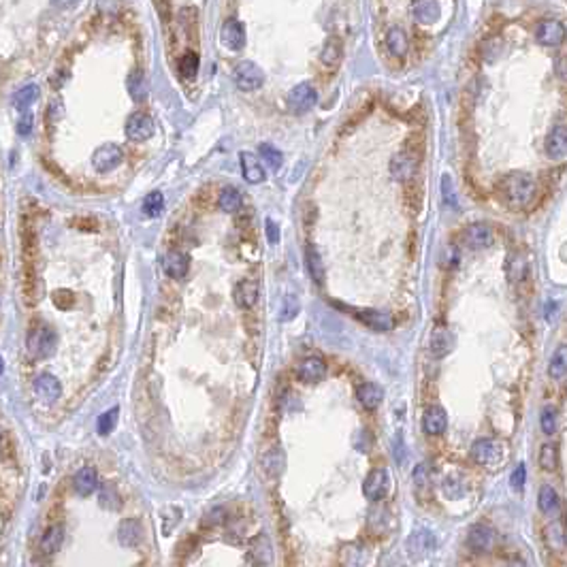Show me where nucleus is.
Segmentation results:
<instances>
[{
  "mask_svg": "<svg viewBox=\"0 0 567 567\" xmlns=\"http://www.w3.org/2000/svg\"><path fill=\"white\" fill-rule=\"evenodd\" d=\"M536 190H538L536 179L531 177V173H525V171H512L503 175L497 183L499 199L510 209L529 207L536 199Z\"/></svg>",
  "mask_w": 567,
  "mask_h": 567,
  "instance_id": "1",
  "label": "nucleus"
},
{
  "mask_svg": "<svg viewBox=\"0 0 567 567\" xmlns=\"http://www.w3.org/2000/svg\"><path fill=\"white\" fill-rule=\"evenodd\" d=\"M26 346H28V354L32 358H50L56 352L58 335H56V330L52 326L36 324L34 328H30Z\"/></svg>",
  "mask_w": 567,
  "mask_h": 567,
  "instance_id": "2",
  "label": "nucleus"
},
{
  "mask_svg": "<svg viewBox=\"0 0 567 567\" xmlns=\"http://www.w3.org/2000/svg\"><path fill=\"white\" fill-rule=\"evenodd\" d=\"M471 458H474L476 465H480L484 469H495L503 463L505 450H503L501 442L491 440V438H482V440H476L474 446H471Z\"/></svg>",
  "mask_w": 567,
  "mask_h": 567,
  "instance_id": "3",
  "label": "nucleus"
},
{
  "mask_svg": "<svg viewBox=\"0 0 567 567\" xmlns=\"http://www.w3.org/2000/svg\"><path fill=\"white\" fill-rule=\"evenodd\" d=\"M420 150L422 146L418 148H412L407 146L405 150H401L399 154H395V158L391 160V173L397 181H412L416 171H418V164H420Z\"/></svg>",
  "mask_w": 567,
  "mask_h": 567,
  "instance_id": "4",
  "label": "nucleus"
},
{
  "mask_svg": "<svg viewBox=\"0 0 567 567\" xmlns=\"http://www.w3.org/2000/svg\"><path fill=\"white\" fill-rule=\"evenodd\" d=\"M232 83L244 92H252L265 83V73L254 62H241L232 71Z\"/></svg>",
  "mask_w": 567,
  "mask_h": 567,
  "instance_id": "5",
  "label": "nucleus"
},
{
  "mask_svg": "<svg viewBox=\"0 0 567 567\" xmlns=\"http://www.w3.org/2000/svg\"><path fill=\"white\" fill-rule=\"evenodd\" d=\"M316 103H318V94H316V90H314V85L307 83V81L295 85V88L290 90V94H288V109H290L293 113H297V115L307 113Z\"/></svg>",
  "mask_w": 567,
  "mask_h": 567,
  "instance_id": "6",
  "label": "nucleus"
},
{
  "mask_svg": "<svg viewBox=\"0 0 567 567\" xmlns=\"http://www.w3.org/2000/svg\"><path fill=\"white\" fill-rule=\"evenodd\" d=\"M391 491V476L386 469H373L367 474L363 482V493L371 501H380L388 495Z\"/></svg>",
  "mask_w": 567,
  "mask_h": 567,
  "instance_id": "7",
  "label": "nucleus"
},
{
  "mask_svg": "<svg viewBox=\"0 0 567 567\" xmlns=\"http://www.w3.org/2000/svg\"><path fill=\"white\" fill-rule=\"evenodd\" d=\"M497 542V533L495 529H491L489 525H474L467 533V548L476 554H486L495 548Z\"/></svg>",
  "mask_w": 567,
  "mask_h": 567,
  "instance_id": "8",
  "label": "nucleus"
},
{
  "mask_svg": "<svg viewBox=\"0 0 567 567\" xmlns=\"http://www.w3.org/2000/svg\"><path fill=\"white\" fill-rule=\"evenodd\" d=\"M463 239H465L467 248H471V250H489L495 244V232L489 224L474 222L465 228Z\"/></svg>",
  "mask_w": 567,
  "mask_h": 567,
  "instance_id": "9",
  "label": "nucleus"
},
{
  "mask_svg": "<svg viewBox=\"0 0 567 567\" xmlns=\"http://www.w3.org/2000/svg\"><path fill=\"white\" fill-rule=\"evenodd\" d=\"M122 160H124V150L118 144H105L92 154V164L101 173L113 171L118 164H122Z\"/></svg>",
  "mask_w": 567,
  "mask_h": 567,
  "instance_id": "10",
  "label": "nucleus"
},
{
  "mask_svg": "<svg viewBox=\"0 0 567 567\" xmlns=\"http://www.w3.org/2000/svg\"><path fill=\"white\" fill-rule=\"evenodd\" d=\"M126 136L130 141H136V144H144V141L152 139V134L156 132L154 120L146 113H132L126 120Z\"/></svg>",
  "mask_w": 567,
  "mask_h": 567,
  "instance_id": "11",
  "label": "nucleus"
},
{
  "mask_svg": "<svg viewBox=\"0 0 567 567\" xmlns=\"http://www.w3.org/2000/svg\"><path fill=\"white\" fill-rule=\"evenodd\" d=\"M544 542L552 552L567 550V523L563 521V518L554 516L552 521L544 527Z\"/></svg>",
  "mask_w": 567,
  "mask_h": 567,
  "instance_id": "12",
  "label": "nucleus"
},
{
  "mask_svg": "<svg viewBox=\"0 0 567 567\" xmlns=\"http://www.w3.org/2000/svg\"><path fill=\"white\" fill-rule=\"evenodd\" d=\"M295 375H297V380H301V382L316 384L326 375V363L322 358H318V356H307L297 365Z\"/></svg>",
  "mask_w": 567,
  "mask_h": 567,
  "instance_id": "13",
  "label": "nucleus"
},
{
  "mask_svg": "<svg viewBox=\"0 0 567 567\" xmlns=\"http://www.w3.org/2000/svg\"><path fill=\"white\" fill-rule=\"evenodd\" d=\"M34 393L43 403H56L62 395V386L58 377L52 373H41L34 380Z\"/></svg>",
  "mask_w": 567,
  "mask_h": 567,
  "instance_id": "14",
  "label": "nucleus"
},
{
  "mask_svg": "<svg viewBox=\"0 0 567 567\" xmlns=\"http://www.w3.org/2000/svg\"><path fill=\"white\" fill-rule=\"evenodd\" d=\"M220 38H222V45L226 47V50H230V52L241 50V47L246 45V28H244V24L239 20H234V18L226 20L224 26H222Z\"/></svg>",
  "mask_w": 567,
  "mask_h": 567,
  "instance_id": "15",
  "label": "nucleus"
},
{
  "mask_svg": "<svg viewBox=\"0 0 567 567\" xmlns=\"http://www.w3.org/2000/svg\"><path fill=\"white\" fill-rule=\"evenodd\" d=\"M536 38L546 47H559L565 41V26L556 20H544L536 28Z\"/></svg>",
  "mask_w": 567,
  "mask_h": 567,
  "instance_id": "16",
  "label": "nucleus"
},
{
  "mask_svg": "<svg viewBox=\"0 0 567 567\" xmlns=\"http://www.w3.org/2000/svg\"><path fill=\"white\" fill-rule=\"evenodd\" d=\"M448 427V416L446 410L440 405H431L427 407V412L422 414V431L427 435H442Z\"/></svg>",
  "mask_w": 567,
  "mask_h": 567,
  "instance_id": "17",
  "label": "nucleus"
},
{
  "mask_svg": "<svg viewBox=\"0 0 567 567\" xmlns=\"http://www.w3.org/2000/svg\"><path fill=\"white\" fill-rule=\"evenodd\" d=\"M354 318H358L365 326L373 330H391L395 326V318L388 312H380V309H356Z\"/></svg>",
  "mask_w": 567,
  "mask_h": 567,
  "instance_id": "18",
  "label": "nucleus"
},
{
  "mask_svg": "<svg viewBox=\"0 0 567 567\" xmlns=\"http://www.w3.org/2000/svg\"><path fill=\"white\" fill-rule=\"evenodd\" d=\"M544 150L552 160H561L567 156V128L565 126H554L548 132Z\"/></svg>",
  "mask_w": 567,
  "mask_h": 567,
  "instance_id": "19",
  "label": "nucleus"
},
{
  "mask_svg": "<svg viewBox=\"0 0 567 567\" xmlns=\"http://www.w3.org/2000/svg\"><path fill=\"white\" fill-rule=\"evenodd\" d=\"M144 540V527L136 521V518H124L118 527V542L124 548H134Z\"/></svg>",
  "mask_w": 567,
  "mask_h": 567,
  "instance_id": "20",
  "label": "nucleus"
},
{
  "mask_svg": "<svg viewBox=\"0 0 567 567\" xmlns=\"http://www.w3.org/2000/svg\"><path fill=\"white\" fill-rule=\"evenodd\" d=\"M162 267H164V273L173 279H181L186 277L188 269H190V256L179 252V250H171L164 254V260H162Z\"/></svg>",
  "mask_w": 567,
  "mask_h": 567,
  "instance_id": "21",
  "label": "nucleus"
},
{
  "mask_svg": "<svg viewBox=\"0 0 567 567\" xmlns=\"http://www.w3.org/2000/svg\"><path fill=\"white\" fill-rule=\"evenodd\" d=\"M505 273H507V279L518 286V284H523L527 277H529V260L525 254L521 252H512L507 256V262H505Z\"/></svg>",
  "mask_w": 567,
  "mask_h": 567,
  "instance_id": "22",
  "label": "nucleus"
},
{
  "mask_svg": "<svg viewBox=\"0 0 567 567\" xmlns=\"http://www.w3.org/2000/svg\"><path fill=\"white\" fill-rule=\"evenodd\" d=\"M73 489L79 497H90L99 489V476L94 467H81L73 476Z\"/></svg>",
  "mask_w": 567,
  "mask_h": 567,
  "instance_id": "23",
  "label": "nucleus"
},
{
  "mask_svg": "<svg viewBox=\"0 0 567 567\" xmlns=\"http://www.w3.org/2000/svg\"><path fill=\"white\" fill-rule=\"evenodd\" d=\"M454 348V335L446 326H438L433 333H431V340H429V352L435 356V358H442L446 354H450Z\"/></svg>",
  "mask_w": 567,
  "mask_h": 567,
  "instance_id": "24",
  "label": "nucleus"
},
{
  "mask_svg": "<svg viewBox=\"0 0 567 567\" xmlns=\"http://www.w3.org/2000/svg\"><path fill=\"white\" fill-rule=\"evenodd\" d=\"M356 399H358V403H360L365 410L373 412V410H377V407L382 405V401H384V391H382V386H377V384H373V382H367V384H360V386L356 388Z\"/></svg>",
  "mask_w": 567,
  "mask_h": 567,
  "instance_id": "25",
  "label": "nucleus"
},
{
  "mask_svg": "<svg viewBox=\"0 0 567 567\" xmlns=\"http://www.w3.org/2000/svg\"><path fill=\"white\" fill-rule=\"evenodd\" d=\"M234 303H237L241 309H250L256 305L258 301V284L252 281V279H241L237 286H234Z\"/></svg>",
  "mask_w": 567,
  "mask_h": 567,
  "instance_id": "26",
  "label": "nucleus"
},
{
  "mask_svg": "<svg viewBox=\"0 0 567 567\" xmlns=\"http://www.w3.org/2000/svg\"><path fill=\"white\" fill-rule=\"evenodd\" d=\"M548 377L554 382H563L567 377V344L559 346L548 360Z\"/></svg>",
  "mask_w": 567,
  "mask_h": 567,
  "instance_id": "27",
  "label": "nucleus"
},
{
  "mask_svg": "<svg viewBox=\"0 0 567 567\" xmlns=\"http://www.w3.org/2000/svg\"><path fill=\"white\" fill-rule=\"evenodd\" d=\"M538 507L544 516H554L561 507L559 493L554 491L552 484H542L538 491Z\"/></svg>",
  "mask_w": 567,
  "mask_h": 567,
  "instance_id": "28",
  "label": "nucleus"
},
{
  "mask_svg": "<svg viewBox=\"0 0 567 567\" xmlns=\"http://www.w3.org/2000/svg\"><path fill=\"white\" fill-rule=\"evenodd\" d=\"M414 18L420 22V24H433L438 22L440 18V5H438V0H416L414 7Z\"/></svg>",
  "mask_w": 567,
  "mask_h": 567,
  "instance_id": "29",
  "label": "nucleus"
},
{
  "mask_svg": "<svg viewBox=\"0 0 567 567\" xmlns=\"http://www.w3.org/2000/svg\"><path fill=\"white\" fill-rule=\"evenodd\" d=\"M241 171H244V179L248 183H260L265 181V169L260 167V162L254 158V154L250 152H241Z\"/></svg>",
  "mask_w": 567,
  "mask_h": 567,
  "instance_id": "30",
  "label": "nucleus"
},
{
  "mask_svg": "<svg viewBox=\"0 0 567 567\" xmlns=\"http://www.w3.org/2000/svg\"><path fill=\"white\" fill-rule=\"evenodd\" d=\"M62 542H64V531L60 525H52L47 527L43 538H41V550L45 554H56L60 548H62Z\"/></svg>",
  "mask_w": 567,
  "mask_h": 567,
  "instance_id": "31",
  "label": "nucleus"
},
{
  "mask_svg": "<svg viewBox=\"0 0 567 567\" xmlns=\"http://www.w3.org/2000/svg\"><path fill=\"white\" fill-rule=\"evenodd\" d=\"M262 469H265V474L275 478L281 474V469H284V452L279 448H269L265 454H262Z\"/></svg>",
  "mask_w": 567,
  "mask_h": 567,
  "instance_id": "32",
  "label": "nucleus"
},
{
  "mask_svg": "<svg viewBox=\"0 0 567 567\" xmlns=\"http://www.w3.org/2000/svg\"><path fill=\"white\" fill-rule=\"evenodd\" d=\"M38 97H41V88L36 83H28L13 94V105L18 109H28L38 101Z\"/></svg>",
  "mask_w": 567,
  "mask_h": 567,
  "instance_id": "33",
  "label": "nucleus"
},
{
  "mask_svg": "<svg viewBox=\"0 0 567 567\" xmlns=\"http://www.w3.org/2000/svg\"><path fill=\"white\" fill-rule=\"evenodd\" d=\"M538 465L544 469V471H554L559 467V450L554 444L546 442L540 446V452H538Z\"/></svg>",
  "mask_w": 567,
  "mask_h": 567,
  "instance_id": "34",
  "label": "nucleus"
},
{
  "mask_svg": "<svg viewBox=\"0 0 567 567\" xmlns=\"http://www.w3.org/2000/svg\"><path fill=\"white\" fill-rule=\"evenodd\" d=\"M305 262H307V269H309V275L314 277V281L322 284L324 281V265H322V256L318 254V250L314 246H307Z\"/></svg>",
  "mask_w": 567,
  "mask_h": 567,
  "instance_id": "35",
  "label": "nucleus"
},
{
  "mask_svg": "<svg viewBox=\"0 0 567 567\" xmlns=\"http://www.w3.org/2000/svg\"><path fill=\"white\" fill-rule=\"evenodd\" d=\"M239 207H241V192L237 190V188L226 186L220 192V209L226 214H234Z\"/></svg>",
  "mask_w": 567,
  "mask_h": 567,
  "instance_id": "36",
  "label": "nucleus"
},
{
  "mask_svg": "<svg viewBox=\"0 0 567 567\" xmlns=\"http://www.w3.org/2000/svg\"><path fill=\"white\" fill-rule=\"evenodd\" d=\"M407 544H410V550H412L414 554H427V552L433 550L435 540H433V536H431L429 531H418V533H414V536L410 538Z\"/></svg>",
  "mask_w": 567,
  "mask_h": 567,
  "instance_id": "37",
  "label": "nucleus"
},
{
  "mask_svg": "<svg viewBox=\"0 0 567 567\" xmlns=\"http://www.w3.org/2000/svg\"><path fill=\"white\" fill-rule=\"evenodd\" d=\"M128 92L134 101H146L148 97V81H146V75L141 71H134L130 73L128 77Z\"/></svg>",
  "mask_w": 567,
  "mask_h": 567,
  "instance_id": "38",
  "label": "nucleus"
},
{
  "mask_svg": "<svg viewBox=\"0 0 567 567\" xmlns=\"http://www.w3.org/2000/svg\"><path fill=\"white\" fill-rule=\"evenodd\" d=\"M386 43H388V50L395 56H405V52H407V36H405V32L399 26H395V28L388 30Z\"/></svg>",
  "mask_w": 567,
  "mask_h": 567,
  "instance_id": "39",
  "label": "nucleus"
},
{
  "mask_svg": "<svg viewBox=\"0 0 567 567\" xmlns=\"http://www.w3.org/2000/svg\"><path fill=\"white\" fill-rule=\"evenodd\" d=\"M540 427L546 435H554L559 429V412L554 405H546L540 414Z\"/></svg>",
  "mask_w": 567,
  "mask_h": 567,
  "instance_id": "40",
  "label": "nucleus"
},
{
  "mask_svg": "<svg viewBox=\"0 0 567 567\" xmlns=\"http://www.w3.org/2000/svg\"><path fill=\"white\" fill-rule=\"evenodd\" d=\"M340 58H342V43L337 38H330L320 54V60L328 66H335L340 62Z\"/></svg>",
  "mask_w": 567,
  "mask_h": 567,
  "instance_id": "41",
  "label": "nucleus"
},
{
  "mask_svg": "<svg viewBox=\"0 0 567 567\" xmlns=\"http://www.w3.org/2000/svg\"><path fill=\"white\" fill-rule=\"evenodd\" d=\"M164 209V197L160 192H150L144 201V214L150 218H158Z\"/></svg>",
  "mask_w": 567,
  "mask_h": 567,
  "instance_id": "42",
  "label": "nucleus"
},
{
  "mask_svg": "<svg viewBox=\"0 0 567 567\" xmlns=\"http://www.w3.org/2000/svg\"><path fill=\"white\" fill-rule=\"evenodd\" d=\"M442 491L448 499H461L465 495V482L458 476H448L442 482Z\"/></svg>",
  "mask_w": 567,
  "mask_h": 567,
  "instance_id": "43",
  "label": "nucleus"
},
{
  "mask_svg": "<svg viewBox=\"0 0 567 567\" xmlns=\"http://www.w3.org/2000/svg\"><path fill=\"white\" fill-rule=\"evenodd\" d=\"M179 71H181V77L195 79L199 73V56L195 52H186V56L179 62Z\"/></svg>",
  "mask_w": 567,
  "mask_h": 567,
  "instance_id": "44",
  "label": "nucleus"
},
{
  "mask_svg": "<svg viewBox=\"0 0 567 567\" xmlns=\"http://www.w3.org/2000/svg\"><path fill=\"white\" fill-rule=\"evenodd\" d=\"M414 482H416L418 489H429L431 486V482H433V469H431L429 463L416 465V469H414Z\"/></svg>",
  "mask_w": 567,
  "mask_h": 567,
  "instance_id": "45",
  "label": "nucleus"
},
{
  "mask_svg": "<svg viewBox=\"0 0 567 567\" xmlns=\"http://www.w3.org/2000/svg\"><path fill=\"white\" fill-rule=\"evenodd\" d=\"M260 156H262V160L273 169V171H277L279 167H281V162H284V156H281V152L279 150H275L273 146H269V144H262L260 146Z\"/></svg>",
  "mask_w": 567,
  "mask_h": 567,
  "instance_id": "46",
  "label": "nucleus"
},
{
  "mask_svg": "<svg viewBox=\"0 0 567 567\" xmlns=\"http://www.w3.org/2000/svg\"><path fill=\"white\" fill-rule=\"evenodd\" d=\"M115 422H118V407H113V410L101 414V418H99V422H97L99 433H101V435H109V433L113 431V427H115Z\"/></svg>",
  "mask_w": 567,
  "mask_h": 567,
  "instance_id": "47",
  "label": "nucleus"
},
{
  "mask_svg": "<svg viewBox=\"0 0 567 567\" xmlns=\"http://www.w3.org/2000/svg\"><path fill=\"white\" fill-rule=\"evenodd\" d=\"M297 312H299V301H297V297H286L284 299V305H281V314H279V318L286 322V320H293L295 316H297Z\"/></svg>",
  "mask_w": 567,
  "mask_h": 567,
  "instance_id": "48",
  "label": "nucleus"
},
{
  "mask_svg": "<svg viewBox=\"0 0 567 567\" xmlns=\"http://www.w3.org/2000/svg\"><path fill=\"white\" fill-rule=\"evenodd\" d=\"M442 197L444 201L448 203V207L456 209V195H454V186H452V179L448 175L442 177Z\"/></svg>",
  "mask_w": 567,
  "mask_h": 567,
  "instance_id": "49",
  "label": "nucleus"
},
{
  "mask_svg": "<svg viewBox=\"0 0 567 567\" xmlns=\"http://www.w3.org/2000/svg\"><path fill=\"white\" fill-rule=\"evenodd\" d=\"M510 482H512V486H514L516 491H521V489L525 486V482H527V469H525L523 463L514 467L512 476H510Z\"/></svg>",
  "mask_w": 567,
  "mask_h": 567,
  "instance_id": "50",
  "label": "nucleus"
},
{
  "mask_svg": "<svg viewBox=\"0 0 567 567\" xmlns=\"http://www.w3.org/2000/svg\"><path fill=\"white\" fill-rule=\"evenodd\" d=\"M32 126H34L32 113H24V115L18 120V132H20L22 136H28V134L32 132Z\"/></svg>",
  "mask_w": 567,
  "mask_h": 567,
  "instance_id": "51",
  "label": "nucleus"
},
{
  "mask_svg": "<svg viewBox=\"0 0 567 567\" xmlns=\"http://www.w3.org/2000/svg\"><path fill=\"white\" fill-rule=\"evenodd\" d=\"M73 301H75V297H73V293H66V290H58L56 295H54V303L60 307V309H66V307H71L73 305Z\"/></svg>",
  "mask_w": 567,
  "mask_h": 567,
  "instance_id": "52",
  "label": "nucleus"
},
{
  "mask_svg": "<svg viewBox=\"0 0 567 567\" xmlns=\"http://www.w3.org/2000/svg\"><path fill=\"white\" fill-rule=\"evenodd\" d=\"M265 228H267V239H269V244H277V241H279V226H277V222L269 218L267 224H265Z\"/></svg>",
  "mask_w": 567,
  "mask_h": 567,
  "instance_id": "53",
  "label": "nucleus"
},
{
  "mask_svg": "<svg viewBox=\"0 0 567 567\" xmlns=\"http://www.w3.org/2000/svg\"><path fill=\"white\" fill-rule=\"evenodd\" d=\"M109 501H113L115 503V507L120 505V497H118V493H113V489L111 486H107L103 493H101V503L105 505V507H111V503Z\"/></svg>",
  "mask_w": 567,
  "mask_h": 567,
  "instance_id": "54",
  "label": "nucleus"
},
{
  "mask_svg": "<svg viewBox=\"0 0 567 567\" xmlns=\"http://www.w3.org/2000/svg\"><path fill=\"white\" fill-rule=\"evenodd\" d=\"M554 71H556L559 79H563V81L567 83V56H561V58L556 60V66H554Z\"/></svg>",
  "mask_w": 567,
  "mask_h": 567,
  "instance_id": "55",
  "label": "nucleus"
},
{
  "mask_svg": "<svg viewBox=\"0 0 567 567\" xmlns=\"http://www.w3.org/2000/svg\"><path fill=\"white\" fill-rule=\"evenodd\" d=\"M52 3L58 7V9H73V7H77L81 0H52Z\"/></svg>",
  "mask_w": 567,
  "mask_h": 567,
  "instance_id": "56",
  "label": "nucleus"
},
{
  "mask_svg": "<svg viewBox=\"0 0 567 567\" xmlns=\"http://www.w3.org/2000/svg\"><path fill=\"white\" fill-rule=\"evenodd\" d=\"M507 567H527V565H525L523 561H512V563H510Z\"/></svg>",
  "mask_w": 567,
  "mask_h": 567,
  "instance_id": "57",
  "label": "nucleus"
}]
</instances>
